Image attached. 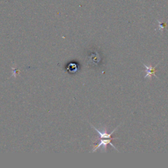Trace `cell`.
<instances>
[{"label": "cell", "instance_id": "cell-1", "mask_svg": "<svg viewBox=\"0 0 168 168\" xmlns=\"http://www.w3.org/2000/svg\"><path fill=\"white\" fill-rule=\"evenodd\" d=\"M160 63V61L158 62L157 64H156L154 66H152L151 65H146V64L143 63V64L145 67V71H146V75L145 76V78H149V80H151L152 78V76H155L156 78H157L158 79L159 78L155 74V72H156V68L158 64H159Z\"/></svg>", "mask_w": 168, "mask_h": 168}]
</instances>
